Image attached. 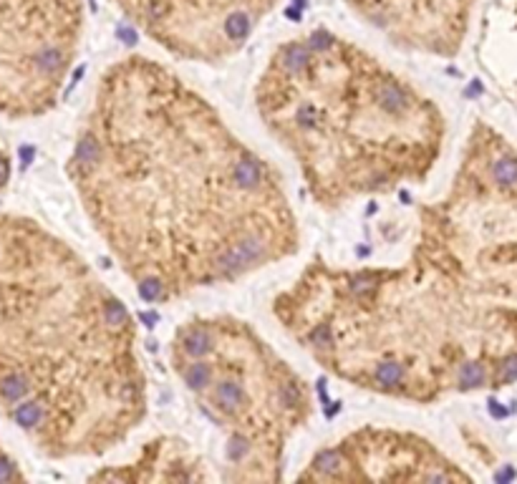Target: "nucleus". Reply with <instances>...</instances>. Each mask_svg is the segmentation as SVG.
Returning <instances> with one entry per match:
<instances>
[{
	"label": "nucleus",
	"instance_id": "2",
	"mask_svg": "<svg viewBox=\"0 0 517 484\" xmlns=\"http://www.w3.org/2000/svg\"><path fill=\"white\" fill-rule=\"evenodd\" d=\"M66 177L91 232L149 305L242 283L303 242L280 169L152 56H124L98 73Z\"/></svg>",
	"mask_w": 517,
	"mask_h": 484
},
{
	"label": "nucleus",
	"instance_id": "8",
	"mask_svg": "<svg viewBox=\"0 0 517 484\" xmlns=\"http://www.w3.org/2000/svg\"><path fill=\"white\" fill-rule=\"evenodd\" d=\"M303 482H452L467 474L421 434L366 424L318 449Z\"/></svg>",
	"mask_w": 517,
	"mask_h": 484
},
{
	"label": "nucleus",
	"instance_id": "1",
	"mask_svg": "<svg viewBox=\"0 0 517 484\" xmlns=\"http://www.w3.org/2000/svg\"><path fill=\"white\" fill-rule=\"evenodd\" d=\"M272 318L326 374L371 396L431 406L517 374V157L477 126L449 185L416 207L394 262L316 255Z\"/></svg>",
	"mask_w": 517,
	"mask_h": 484
},
{
	"label": "nucleus",
	"instance_id": "10",
	"mask_svg": "<svg viewBox=\"0 0 517 484\" xmlns=\"http://www.w3.org/2000/svg\"><path fill=\"white\" fill-rule=\"evenodd\" d=\"M190 444L172 436H159L139 449L131 462L93 472L91 479H119V482H202L213 479Z\"/></svg>",
	"mask_w": 517,
	"mask_h": 484
},
{
	"label": "nucleus",
	"instance_id": "4",
	"mask_svg": "<svg viewBox=\"0 0 517 484\" xmlns=\"http://www.w3.org/2000/svg\"><path fill=\"white\" fill-rule=\"evenodd\" d=\"M252 103L308 197L328 212L424 185L444 154L439 103L382 56L328 28L275 46Z\"/></svg>",
	"mask_w": 517,
	"mask_h": 484
},
{
	"label": "nucleus",
	"instance_id": "7",
	"mask_svg": "<svg viewBox=\"0 0 517 484\" xmlns=\"http://www.w3.org/2000/svg\"><path fill=\"white\" fill-rule=\"evenodd\" d=\"M175 61L220 66L250 43L283 0H114Z\"/></svg>",
	"mask_w": 517,
	"mask_h": 484
},
{
	"label": "nucleus",
	"instance_id": "9",
	"mask_svg": "<svg viewBox=\"0 0 517 484\" xmlns=\"http://www.w3.org/2000/svg\"><path fill=\"white\" fill-rule=\"evenodd\" d=\"M389 46L404 53L452 58L462 48L472 0H343Z\"/></svg>",
	"mask_w": 517,
	"mask_h": 484
},
{
	"label": "nucleus",
	"instance_id": "6",
	"mask_svg": "<svg viewBox=\"0 0 517 484\" xmlns=\"http://www.w3.org/2000/svg\"><path fill=\"white\" fill-rule=\"evenodd\" d=\"M83 33L81 0H0V119H41L58 106Z\"/></svg>",
	"mask_w": 517,
	"mask_h": 484
},
{
	"label": "nucleus",
	"instance_id": "3",
	"mask_svg": "<svg viewBox=\"0 0 517 484\" xmlns=\"http://www.w3.org/2000/svg\"><path fill=\"white\" fill-rule=\"evenodd\" d=\"M149 413L129 305L66 237L0 212V482H26V454L91 462Z\"/></svg>",
	"mask_w": 517,
	"mask_h": 484
},
{
	"label": "nucleus",
	"instance_id": "5",
	"mask_svg": "<svg viewBox=\"0 0 517 484\" xmlns=\"http://www.w3.org/2000/svg\"><path fill=\"white\" fill-rule=\"evenodd\" d=\"M167 361L220 439V479L278 482L316 416L313 388L250 321L195 313L172 331Z\"/></svg>",
	"mask_w": 517,
	"mask_h": 484
},
{
	"label": "nucleus",
	"instance_id": "11",
	"mask_svg": "<svg viewBox=\"0 0 517 484\" xmlns=\"http://www.w3.org/2000/svg\"><path fill=\"white\" fill-rule=\"evenodd\" d=\"M11 172H13V157H11V149H8L6 139L0 136V190L11 182Z\"/></svg>",
	"mask_w": 517,
	"mask_h": 484
}]
</instances>
